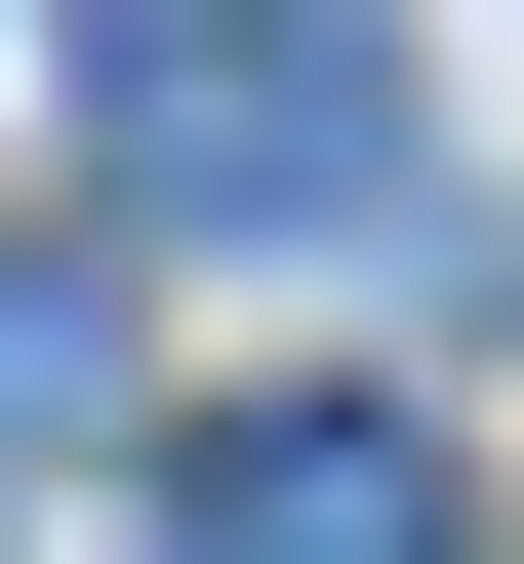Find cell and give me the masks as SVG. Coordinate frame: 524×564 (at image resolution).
<instances>
[{"label": "cell", "mask_w": 524, "mask_h": 564, "mask_svg": "<svg viewBox=\"0 0 524 564\" xmlns=\"http://www.w3.org/2000/svg\"><path fill=\"white\" fill-rule=\"evenodd\" d=\"M82 162L121 202H282V242H443V162L363 121V0H82Z\"/></svg>", "instance_id": "6da1fadb"}, {"label": "cell", "mask_w": 524, "mask_h": 564, "mask_svg": "<svg viewBox=\"0 0 524 564\" xmlns=\"http://www.w3.org/2000/svg\"><path fill=\"white\" fill-rule=\"evenodd\" d=\"M162 564H443V444L404 403H202L162 444Z\"/></svg>", "instance_id": "7a4b0ae2"}, {"label": "cell", "mask_w": 524, "mask_h": 564, "mask_svg": "<svg viewBox=\"0 0 524 564\" xmlns=\"http://www.w3.org/2000/svg\"><path fill=\"white\" fill-rule=\"evenodd\" d=\"M82 364H121V323H82L41 242H0V444H82Z\"/></svg>", "instance_id": "3957f363"}]
</instances>
